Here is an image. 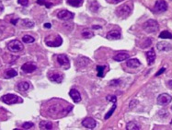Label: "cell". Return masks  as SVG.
Returning <instances> with one entry per match:
<instances>
[{"instance_id": "cell-1", "label": "cell", "mask_w": 172, "mask_h": 130, "mask_svg": "<svg viewBox=\"0 0 172 130\" xmlns=\"http://www.w3.org/2000/svg\"><path fill=\"white\" fill-rule=\"evenodd\" d=\"M159 29V25L156 20H148L144 24V30H145L147 33H152V32H156Z\"/></svg>"}, {"instance_id": "cell-2", "label": "cell", "mask_w": 172, "mask_h": 130, "mask_svg": "<svg viewBox=\"0 0 172 130\" xmlns=\"http://www.w3.org/2000/svg\"><path fill=\"white\" fill-rule=\"evenodd\" d=\"M23 44L20 41L18 40H13L11 42H9L8 44H7V48L8 50L10 51L12 53H18L20 52V51L23 50Z\"/></svg>"}, {"instance_id": "cell-3", "label": "cell", "mask_w": 172, "mask_h": 130, "mask_svg": "<svg viewBox=\"0 0 172 130\" xmlns=\"http://www.w3.org/2000/svg\"><path fill=\"white\" fill-rule=\"evenodd\" d=\"M132 12V7L129 6L128 4H124L123 6H121L116 10V14L120 18H127Z\"/></svg>"}, {"instance_id": "cell-4", "label": "cell", "mask_w": 172, "mask_h": 130, "mask_svg": "<svg viewBox=\"0 0 172 130\" xmlns=\"http://www.w3.org/2000/svg\"><path fill=\"white\" fill-rule=\"evenodd\" d=\"M2 101L7 104H15L20 103L21 101L15 94H6L2 97Z\"/></svg>"}, {"instance_id": "cell-5", "label": "cell", "mask_w": 172, "mask_h": 130, "mask_svg": "<svg viewBox=\"0 0 172 130\" xmlns=\"http://www.w3.org/2000/svg\"><path fill=\"white\" fill-rule=\"evenodd\" d=\"M57 62L60 66L63 67L64 69H68L69 67H70V62H69V59L66 54H58Z\"/></svg>"}, {"instance_id": "cell-6", "label": "cell", "mask_w": 172, "mask_h": 130, "mask_svg": "<svg viewBox=\"0 0 172 130\" xmlns=\"http://www.w3.org/2000/svg\"><path fill=\"white\" fill-rule=\"evenodd\" d=\"M172 97L168 93H162L157 97V103L159 105H167L171 103Z\"/></svg>"}, {"instance_id": "cell-7", "label": "cell", "mask_w": 172, "mask_h": 130, "mask_svg": "<svg viewBox=\"0 0 172 130\" xmlns=\"http://www.w3.org/2000/svg\"><path fill=\"white\" fill-rule=\"evenodd\" d=\"M155 11L157 13H162L165 12L168 9V4L165 0H157L155 4Z\"/></svg>"}, {"instance_id": "cell-8", "label": "cell", "mask_w": 172, "mask_h": 130, "mask_svg": "<svg viewBox=\"0 0 172 130\" xmlns=\"http://www.w3.org/2000/svg\"><path fill=\"white\" fill-rule=\"evenodd\" d=\"M57 17L59 20H70V18H74V13L66 10V9H64V10H61L57 13Z\"/></svg>"}, {"instance_id": "cell-9", "label": "cell", "mask_w": 172, "mask_h": 130, "mask_svg": "<svg viewBox=\"0 0 172 130\" xmlns=\"http://www.w3.org/2000/svg\"><path fill=\"white\" fill-rule=\"evenodd\" d=\"M21 69H22V71L25 73H32L37 69V66H36V64L32 63V62H27L22 65Z\"/></svg>"}, {"instance_id": "cell-10", "label": "cell", "mask_w": 172, "mask_h": 130, "mask_svg": "<svg viewBox=\"0 0 172 130\" xmlns=\"http://www.w3.org/2000/svg\"><path fill=\"white\" fill-rule=\"evenodd\" d=\"M49 80L52 82H55V83H61L63 81L64 76L62 75L61 73L58 72H52L48 75Z\"/></svg>"}, {"instance_id": "cell-11", "label": "cell", "mask_w": 172, "mask_h": 130, "mask_svg": "<svg viewBox=\"0 0 172 130\" xmlns=\"http://www.w3.org/2000/svg\"><path fill=\"white\" fill-rule=\"evenodd\" d=\"M156 48L158 51H160V52H169V51L171 50L172 46L168 42L162 41V42H159V43H157Z\"/></svg>"}, {"instance_id": "cell-12", "label": "cell", "mask_w": 172, "mask_h": 130, "mask_svg": "<svg viewBox=\"0 0 172 130\" xmlns=\"http://www.w3.org/2000/svg\"><path fill=\"white\" fill-rule=\"evenodd\" d=\"M96 125H97L96 121L91 117L85 118L82 121V126L86 128H87V129H94L96 127Z\"/></svg>"}, {"instance_id": "cell-13", "label": "cell", "mask_w": 172, "mask_h": 130, "mask_svg": "<svg viewBox=\"0 0 172 130\" xmlns=\"http://www.w3.org/2000/svg\"><path fill=\"white\" fill-rule=\"evenodd\" d=\"M69 95L72 98V100L75 101V103H79L81 101V94L79 93V91L75 90V89H72L70 91H69Z\"/></svg>"}, {"instance_id": "cell-14", "label": "cell", "mask_w": 172, "mask_h": 130, "mask_svg": "<svg viewBox=\"0 0 172 130\" xmlns=\"http://www.w3.org/2000/svg\"><path fill=\"white\" fill-rule=\"evenodd\" d=\"M146 59H147V63L149 66L154 64L155 60H156V53H155V50L154 49H150L148 52L146 53Z\"/></svg>"}, {"instance_id": "cell-15", "label": "cell", "mask_w": 172, "mask_h": 130, "mask_svg": "<svg viewBox=\"0 0 172 130\" xmlns=\"http://www.w3.org/2000/svg\"><path fill=\"white\" fill-rule=\"evenodd\" d=\"M129 57L130 55L127 53H118L113 56V59L117 62H123L124 60H127Z\"/></svg>"}, {"instance_id": "cell-16", "label": "cell", "mask_w": 172, "mask_h": 130, "mask_svg": "<svg viewBox=\"0 0 172 130\" xmlns=\"http://www.w3.org/2000/svg\"><path fill=\"white\" fill-rule=\"evenodd\" d=\"M126 66L128 67H130V68H136V67L141 66V62L136 58L129 59L128 61L126 62Z\"/></svg>"}, {"instance_id": "cell-17", "label": "cell", "mask_w": 172, "mask_h": 130, "mask_svg": "<svg viewBox=\"0 0 172 130\" xmlns=\"http://www.w3.org/2000/svg\"><path fill=\"white\" fill-rule=\"evenodd\" d=\"M45 43L48 46H51V47H58V46H60L62 44L63 41H62L61 37L58 36L56 40H54V41H46Z\"/></svg>"}, {"instance_id": "cell-18", "label": "cell", "mask_w": 172, "mask_h": 130, "mask_svg": "<svg viewBox=\"0 0 172 130\" xmlns=\"http://www.w3.org/2000/svg\"><path fill=\"white\" fill-rule=\"evenodd\" d=\"M121 38V32L119 31H110L107 34V39L109 40H118Z\"/></svg>"}, {"instance_id": "cell-19", "label": "cell", "mask_w": 172, "mask_h": 130, "mask_svg": "<svg viewBox=\"0 0 172 130\" xmlns=\"http://www.w3.org/2000/svg\"><path fill=\"white\" fill-rule=\"evenodd\" d=\"M141 127H140V125L137 124L136 122H129L127 123L126 125V129L127 130H138V129H140Z\"/></svg>"}, {"instance_id": "cell-20", "label": "cell", "mask_w": 172, "mask_h": 130, "mask_svg": "<svg viewBox=\"0 0 172 130\" xmlns=\"http://www.w3.org/2000/svg\"><path fill=\"white\" fill-rule=\"evenodd\" d=\"M29 88H30L29 82L23 81V82H20V83H18V91H26L29 90Z\"/></svg>"}, {"instance_id": "cell-21", "label": "cell", "mask_w": 172, "mask_h": 130, "mask_svg": "<svg viewBox=\"0 0 172 130\" xmlns=\"http://www.w3.org/2000/svg\"><path fill=\"white\" fill-rule=\"evenodd\" d=\"M67 4L69 6L78 7H81L83 5V0H67Z\"/></svg>"}, {"instance_id": "cell-22", "label": "cell", "mask_w": 172, "mask_h": 130, "mask_svg": "<svg viewBox=\"0 0 172 130\" xmlns=\"http://www.w3.org/2000/svg\"><path fill=\"white\" fill-rule=\"evenodd\" d=\"M40 128L41 129H52L53 124L52 122H49V121H41L40 123Z\"/></svg>"}, {"instance_id": "cell-23", "label": "cell", "mask_w": 172, "mask_h": 130, "mask_svg": "<svg viewBox=\"0 0 172 130\" xmlns=\"http://www.w3.org/2000/svg\"><path fill=\"white\" fill-rule=\"evenodd\" d=\"M82 36L86 39H90L94 36V33H93V31H90L89 29H86L82 31Z\"/></svg>"}, {"instance_id": "cell-24", "label": "cell", "mask_w": 172, "mask_h": 130, "mask_svg": "<svg viewBox=\"0 0 172 130\" xmlns=\"http://www.w3.org/2000/svg\"><path fill=\"white\" fill-rule=\"evenodd\" d=\"M89 8H90L91 11L97 12L98 10H99V8H100V5H99V3H98V2L96 1V0H94V1H91V2H90Z\"/></svg>"}, {"instance_id": "cell-25", "label": "cell", "mask_w": 172, "mask_h": 130, "mask_svg": "<svg viewBox=\"0 0 172 130\" xmlns=\"http://www.w3.org/2000/svg\"><path fill=\"white\" fill-rule=\"evenodd\" d=\"M21 26L24 28H32L34 26V23L30 21V20H21Z\"/></svg>"}, {"instance_id": "cell-26", "label": "cell", "mask_w": 172, "mask_h": 130, "mask_svg": "<svg viewBox=\"0 0 172 130\" xmlns=\"http://www.w3.org/2000/svg\"><path fill=\"white\" fill-rule=\"evenodd\" d=\"M107 68L106 66H98L97 67V71H98V77L103 78L104 77V70Z\"/></svg>"}, {"instance_id": "cell-27", "label": "cell", "mask_w": 172, "mask_h": 130, "mask_svg": "<svg viewBox=\"0 0 172 130\" xmlns=\"http://www.w3.org/2000/svg\"><path fill=\"white\" fill-rule=\"evenodd\" d=\"M159 38H161V39H172V34L168 31H163L159 34Z\"/></svg>"}, {"instance_id": "cell-28", "label": "cell", "mask_w": 172, "mask_h": 130, "mask_svg": "<svg viewBox=\"0 0 172 130\" xmlns=\"http://www.w3.org/2000/svg\"><path fill=\"white\" fill-rule=\"evenodd\" d=\"M18 75V72L15 70V69H8V70L6 72V78H14Z\"/></svg>"}, {"instance_id": "cell-29", "label": "cell", "mask_w": 172, "mask_h": 130, "mask_svg": "<svg viewBox=\"0 0 172 130\" xmlns=\"http://www.w3.org/2000/svg\"><path fill=\"white\" fill-rule=\"evenodd\" d=\"M22 41L24 42L25 44H32L35 40H34L33 37L30 36V35H24L22 38Z\"/></svg>"}, {"instance_id": "cell-30", "label": "cell", "mask_w": 172, "mask_h": 130, "mask_svg": "<svg viewBox=\"0 0 172 130\" xmlns=\"http://www.w3.org/2000/svg\"><path fill=\"white\" fill-rule=\"evenodd\" d=\"M116 107H117V105H116V103H114V104H113V106H112V107L110 108V110L109 111L108 113L106 114V115H105V116H104V118H105V119H108V118H110V117L111 116V115H112V114L114 113V111H115Z\"/></svg>"}, {"instance_id": "cell-31", "label": "cell", "mask_w": 172, "mask_h": 130, "mask_svg": "<svg viewBox=\"0 0 172 130\" xmlns=\"http://www.w3.org/2000/svg\"><path fill=\"white\" fill-rule=\"evenodd\" d=\"M34 127V124L31 122H26L22 125V128L23 129H30L31 127Z\"/></svg>"}, {"instance_id": "cell-32", "label": "cell", "mask_w": 172, "mask_h": 130, "mask_svg": "<svg viewBox=\"0 0 172 130\" xmlns=\"http://www.w3.org/2000/svg\"><path fill=\"white\" fill-rule=\"evenodd\" d=\"M107 101H111V103H116L117 98H116V96H114V95H109V96H107Z\"/></svg>"}, {"instance_id": "cell-33", "label": "cell", "mask_w": 172, "mask_h": 130, "mask_svg": "<svg viewBox=\"0 0 172 130\" xmlns=\"http://www.w3.org/2000/svg\"><path fill=\"white\" fill-rule=\"evenodd\" d=\"M138 104V101H136V100H132L131 101V103H130V104H129V107H130V109H133V108H134L135 106Z\"/></svg>"}, {"instance_id": "cell-34", "label": "cell", "mask_w": 172, "mask_h": 130, "mask_svg": "<svg viewBox=\"0 0 172 130\" xmlns=\"http://www.w3.org/2000/svg\"><path fill=\"white\" fill-rule=\"evenodd\" d=\"M121 83V80H111L110 82V86H118Z\"/></svg>"}, {"instance_id": "cell-35", "label": "cell", "mask_w": 172, "mask_h": 130, "mask_svg": "<svg viewBox=\"0 0 172 130\" xmlns=\"http://www.w3.org/2000/svg\"><path fill=\"white\" fill-rule=\"evenodd\" d=\"M18 4L21 5L23 7H25L29 4V0H18Z\"/></svg>"}, {"instance_id": "cell-36", "label": "cell", "mask_w": 172, "mask_h": 130, "mask_svg": "<svg viewBox=\"0 0 172 130\" xmlns=\"http://www.w3.org/2000/svg\"><path fill=\"white\" fill-rule=\"evenodd\" d=\"M50 111L52 113H57L58 111H59V108H58V106H55V105H53L52 107L50 108Z\"/></svg>"}, {"instance_id": "cell-37", "label": "cell", "mask_w": 172, "mask_h": 130, "mask_svg": "<svg viewBox=\"0 0 172 130\" xmlns=\"http://www.w3.org/2000/svg\"><path fill=\"white\" fill-rule=\"evenodd\" d=\"M37 1H38V3H39L40 5H46V7H49L52 6L51 4H47V3H46L45 0H37Z\"/></svg>"}, {"instance_id": "cell-38", "label": "cell", "mask_w": 172, "mask_h": 130, "mask_svg": "<svg viewBox=\"0 0 172 130\" xmlns=\"http://www.w3.org/2000/svg\"><path fill=\"white\" fill-rule=\"evenodd\" d=\"M165 70H166V68H165V67H162V68L160 69V70L156 74V77H158L159 75H161L162 73H164V72H165Z\"/></svg>"}, {"instance_id": "cell-39", "label": "cell", "mask_w": 172, "mask_h": 130, "mask_svg": "<svg viewBox=\"0 0 172 130\" xmlns=\"http://www.w3.org/2000/svg\"><path fill=\"white\" fill-rule=\"evenodd\" d=\"M150 44H151V40L150 39H147L146 43L145 44V47H148V46H150Z\"/></svg>"}, {"instance_id": "cell-40", "label": "cell", "mask_w": 172, "mask_h": 130, "mask_svg": "<svg viewBox=\"0 0 172 130\" xmlns=\"http://www.w3.org/2000/svg\"><path fill=\"white\" fill-rule=\"evenodd\" d=\"M168 85H169V87L170 88V89H172V80L168 82Z\"/></svg>"}, {"instance_id": "cell-41", "label": "cell", "mask_w": 172, "mask_h": 130, "mask_svg": "<svg viewBox=\"0 0 172 130\" xmlns=\"http://www.w3.org/2000/svg\"><path fill=\"white\" fill-rule=\"evenodd\" d=\"M3 9H4V7H3L2 3L0 2V12H2V11H3Z\"/></svg>"}, {"instance_id": "cell-42", "label": "cell", "mask_w": 172, "mask_h": 130, "mask_svg": "<svg viewBox=\"0 0 172 130\" xmlns=\"http://www.w3.org/2000/svg\"><path fill=\"white\" fill-rule=\"evenodd\" d=\"M44 27H45V28H49V29H50V28H51V24H50V23H45Z\"/></svg>"}, {"instance_id": "cell-43", "label": "cell", "mask_w": 172, "mask_h": 130, "mask_svg": "<svg viewBox=\"0 0 172 130\" xmlns=\"http://www.w3.org/2000/svg\"><path fill=\"white\" fill-rule=\"evenodd\" d=\"M123 1H124V0H113V2L116 3V4H117V3H120V2H123Z\"/></svg>"}, {"instance_id": "cell-44", "label": "cell", "mask_w": 172, "mask_h": 130, "mask_svg": "<svg viewBox=\"0 0 172 130\" xmlns=\"http://www.w3.org/2000/svg\"><path fill=\"white\" fill-rule=\"evenodd\" d=\"M171 125H172V120H171Z\"/></svg>"}, {"instance_id": "cell-45", "label": "cell", "mask_w": 172, "mask_h": 130, "mask_svg": "<svg viewBox=\"0 0 172 130\" xmlns=\"http://www.w3.org/2000/svg\"><path fill=\"white\" fill-rule=\"evenodd\" d=\"M171 110H172V107H171Z\"/></svg>"}]
</instances>
